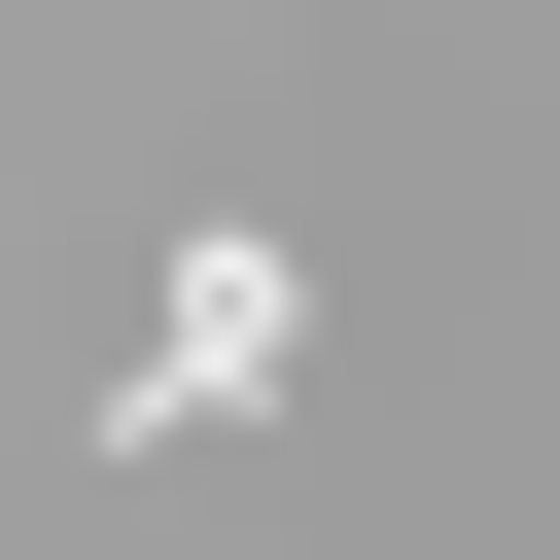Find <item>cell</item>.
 <instances>
[{
    "label": "cell",
    "instance_id": "cell-1",
    "mask_svg": "<svg viewBox=\"0 0 560 560\" xmlns=\"http://www.w3.org/2000/svg\"><path fill=\"white\" fill-rule=\"evenodd\" d=\"M280 315H315V280H280V210H210V245H175V315H140V385H105V455L245 420V385H280Z\"/></svg>",
    "mask_w": 560,
    "mask_h": 560
}]
</instances>
